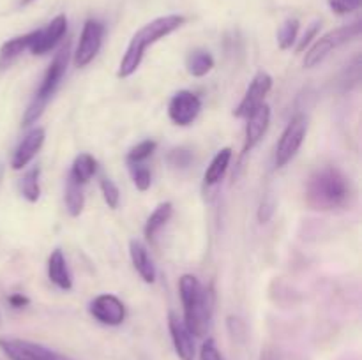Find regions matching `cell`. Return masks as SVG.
I'll return each mask as SVG.
<instances>
[{
  "label": "cell",
  "instance_id": "6da1fadb",
  "mask_svg": "<svg viewBox=\"0 0 362 360\" xmlns=\"http://www.w3.org/2000/svg\"><path fill=\"white\" fill-rule=\"evenodd\" d=\"M184 23H186V18L180 16V14H168V16H159L156 18V20L148 21V23L144 25L140 30L134 32L129 44H127L126 53H124L122 60H120L119 64L117 76L129 78L131 74L140 67L148 46L156 44L158 41L165 39L166 35L175 32L177 28L182 27Z\"/></svg>",
  "mask_w": 362,
  "mask_h": 360
},
{
  "label": "cell",
  "instance_id": "7a4b0ae2",
  "mask_svg": "<svg viewBox=\"0 0 362 360\" xmlns=\"http://www.w3.org/2000/svg\"><path fill=\"white\" fill-rule=\"evenodd\" d=\"M350 198V182L336 166H324L311 173L306 184V203L313 210H334Z\"/></svg>",
  "mask_w": 362,
  "mask_h": 360
},
{
  "label": "cell",
  "instance_id": "3957f363",
  "mask_svg": "<svg viewBox=\"0 0 362 360\" xmlns=\"http://www.w3.org/2000/svg\"><path fill=\"white\" fill-rule=\"evenodd\" d=\"M179 293L184 307V325L194 337H205L211 327L212 295L191 274L180 277Z\"/></svg>",
  "mask_w": 362,
  "mask_h": 360
},
{
  "label": "cell",
  "instance_id": "277c9868",
  "mask_svg": "<svg viewBox=\"0 0 362 360\" xmlns=\"http://www.w3.org/2000/svg\"><path fill=\"white\" fill-rule=\"evenodd\" d=\"M362 32V25L361 21H356L352 25H345V27H339L336 30L327 32L325 35H322L320 39L313 42L310 49L306 52V56H304V67H315L325 60V56L329 55L331 52L338 49L339 46L346 44V42L354 41L361 35Z\"/></svg>",
  "mask_w": 362,
  "mask_h": 360
},
{
  "label": "cell",
  "instance_id": "5b68a950",
  "mask_svg": "<svg viewBox=\"0 0 362 360\" xmlns=\"http://www.w3.org/2000/svg\"><path fill=\"white\" fill-rule=\"evenodd\" d=\"M308 131V120L303 113H297L288 126L283 131L281 138H279L278 145H276V154H274V164L276 168H283L288 164L296 154L299 152L300 145H303L304 138H306Z\"/></svg>",
  "mask_w": 362,
  "mask_h": 360
},
{
  "label": "cell",
  "instance_id": "8992f818",
  "mask_svg": "<svg viewBox=\"0 0 362 360\" xmlns=\"http://www.w3.org/2000/svg\"><path fill=\"white\" fill-rule=\"evenodd\" d=\"M0 349L11 360H73L71 356L25 339L0 337Z\"/></svg>",
  "mask_w": 362,
  "mask_h": 360
},
{
  "label": "cell",
  "instance_id": "52a82bcc",
  "mask_svg": "<svg viewBox=\"0 0 362 360\" xmlns=\"http://www.w3.org/2000/svg\"><path fill=\"white\" fill-rule=\"evenodd\" d=\"M69 55H71V42L66 41L62 46H60L59 52H57L55 56H53L52 64H49L48 69H46L45 78H42L41 85H39L37 92H35L34 95L37 101H42L48 104L49 97L55 94L57 87H59L64 74H66L67 64H69Z\"/></svg>",
  "mask_w": 362,
  "mask_h": 360
},
{
  "label": "cell",
  "instance_id": "ba28073f",
  "mask_svg": "<svg viewBox=\"0 0 362 360\" xmlns=\"http://www.w3.org/2000/svg\"><path fill=\"white\" fill-rule=\"evenodd\" d=\"M103 35H105V27L103 23L95 20H87L83 25V30H81L80 42H78V48L74 52V66L76 67H85L95 59V55L99 53L103 44Z\"/></svg>",
  "mask_w": 362,
  "mask_h": 360
},
{
  "label": "cell",
  "instance_id": "9c48e42d",
  "mask_svg": "<svg viewBox=\"0 0 362 360\" xmlns=\"http://www.w3.org/2000/svg\"><path fill=\"white\" fill-rule=\"evenodd\" d=\"M88 313L99 323L108 325V327H119L126 320V306L119 296L112 295V293H103V295L95 296L88 306Z\"/></svg>",
  "mask_w": 362,
  "mask_h": 360
},
{
  "label": "cell",
  "instance_id": "30bf717a",
  "mask_svg": "<svg viewBox=\"0 0 362 360\" xmlns=\"http://www.w3.org/2000/svg\"><path fill=\"white\" fill-rule=\"evenodd\" d=\"M271 88H272L271 74L265 73V71H258V73L255 74L253 80H251L243 101H240L239 106L233 109V115H235L237 119H246L253 109H257L258 106L264 104L265 97H267V94L271 92Z\"/></svg>",
  "mask_w": 362,
  "mask_h": 360
},
{
  "label": "cell",
  "instance_id": "8fae6325",
  "mask_svg": "<svg viewBox=\"0 0 362 360\" xmlns=\"http://www.w3.org/2000/svg\"><path fill=\"white\" fill-rule=\"evenodd\" d=\"M202 109V101L194 92L179 90L168 104V116L175 126L186 127L197 120Z\"/></svg>",
  "mask_w": 362,
  "mask_h": 360
},
{
  "label": "cell",
  "instance_id": "7c38bea8",
  "mask_svg": "<svg viewBox=\"0 0 362 360\" xmlns=\"http://www.w3.org/2000/svg\"><path fill=\"white\" fill-rule=\"evenodd\" d=\"M67 32V18L64 14L53 18L45 28L34 30V39H32L30 52L32 55H45V53L52 52L57 44L64 39Z\"/></svg>",
  "mask_w": 362,
  "mask_h": 360
},
{
  "label": "cell",
  "instance_id": "4fadbf2b",
  "mask_svg": "<svg viewBox=\"0 0 362 360\" xmlns=\"http://www.w3.org/2000/svg\"><path fill=\"white\" fill-rule=\"evenodd\" d=\"M246 141H244V154L255 148L258 145V141L264 138V134L267 133L269 124H271V106L267 102L258 106L257 109L250 113L246 116Z\"/></svg>",
  "mask_w": 362,
  "mask_h": 360
},
{
  "label": "cell",
  "instance_id": "5bb4252c",
  "mask_svg": "<svg viewBox=\"0 0 362 360\" xmlns=\"http://www.w3.org/2000/svg\"><path fill=\"white\" fill-rule=\"evenodd\" d=\"M168 328L172 335L173 348L180 360H194V339L193 334L187 330L184 321L177 316L173 311L168 313Z\"/></svg>",
  "mask_w": 362,
  "mask_h": 360
},
{
  "label": "cell",
  "instance_id": "9a60e30c",
  "mask_svg": "<svg viewBox=\"0 0 362 360\" xmlns=\"http://www.w3.org/2000/svg\"><path fill=\"white\" fill-rule=\"evenodd\" d=\"M45 138H46V133L42 127H34V129L28 131V133L25 134L23 140L20 141L16 150H14L13 161H11L13 169L25 168V166L35 157V154L41 150L42 143H45Z\"/></svg>",
  "mask_w": 362,
  "mask_h": 360
},
{
  "label": "cell",
  "instance_id": "2e32d148",
  "mask_svg": "<svg viewBox=\"0 0 362 360\" xmlns=\"http://www.w3.org/2000/svg\"><path fill=\"white\" fill-rule=\"evenodd\" d=\"M48 277L57 288L69 292L73 288V277L67 268V261L64 258V253L60 249H55L48 258Z\"/></svg>",
  "mask_w": 362,
  "mask_h": 360
},
{
  "label": "cell",
  "instance_id": "e0dca14e",
  "mask_svg": "<svg viewBox=\"0 0 362 360\" xmlns=\"http://www.w3.org/2000/svg\"><path fill=\"white\" fill-rule=\"evenodd\" d=\"M129 254L131 261H133L134 268L140 274V277L144 279L145 282L152 284L156 281V268L154 263H152L151 256H148V251L140 240H131L129 242Z\"/></svg>",
  "mask_w": 362,
  "mask_h": 360
},
{
  "label": "cell",
  "instance_id": "ac0fdd59",
  "mask_svg": "<svg viewBox=\"0 0 362 360\" xmlns=\"http://www.w3.org/2000/svg\"><path fill=\"white\" fill-rule=\"evenodd\" d=\"M230 161H232V148H221V150L214 155V159H212L211 164L207 166V169H205V186H214V184H218L219 180L225 176Z\"/></svg>",
  "mask_w": 362,
  "mask_h": 360
},
{
  "label": "cell",
  "instance_id": "d6986e66",
  "mask_svg": "<svg viewBox=\"0 0 362 360\" xmlns=\"http://www.w3.org/2000/svg\"><path fill=\"white\" fill-rule=\"evenodd\" d=\"M95 172H98V161L90 154L83 152V154L76 155V159H74L73 166H71L69 179L83 186L94 176Z\"/></svg>",
  "mask_w": 362,
  "mask_h": 360
},
{
  "label": "cell",
  "instance_id": "ffe728a7",
  "mask_svg": "<svg viewBox=\"0 0 362 360\" xmlns=\"http://www.w3.org/2000/svg\"><path fill=\"white\" fill-rule=\"evenodd\" d=\"M173 214V205L170 201H165V203H159L158 207L154 208L151 215H148L147 222H145V239L147 240H154V236L158 235L159 229L170 221Z\"/></svg>",
  "mask_w": 362,
  "mask_h": 360
},
{
  "label": "cell",
  "instance_id": "44dd1931",
  "mask_svg": "<svg viewBox=\"0 0 362 360\" xmlns=\"http://www.w3.org/2000/svg\"><path fill=\"white\" fill-rule=\"evenodd\" d=\"M32 39H34V32H28V34L18 35V37H13L4 42L2 48H0V66H6V64L13 62L25 49L30 48Z\"/></svg>",
  "mask_w": 362,
  "mask_h": 360
},
{
  "label": "cell",
  "instance_id": "7402d4cb",
  "mask_svg": "<svg viewBox=\"0 0 362 360\" xmlns=\"http://www.w3.org/2000/svg\"><path fill=\"white\" fill-rule=\"evenodd\" d=\"M187 73L194 78H202L211 73L214 67V59L207 49H193L186 59Z\"/></svg>",
  "mask_w": 362,
  "mask_h": 360
},
{
  "label": "cell",
  "instance_id": "603a6c76",
  "mask_svg": "<svg viewBox=\"0 0 362 360\" xmlns=\"http://www.w3.org/2000/svg\"><path fill=\"white\" fill-rule=\"evenodd\" d=\"M39 176H41V168L34 166V168L28 169L20 180V191L23 194V198L30 203H35L41 196V187H39Z\"/></svg>",
  "mask_w": 362,
  "mask_h": 360
},
{
  "label": "cell",
  "instance_id": "cb8c5ba5",
  "mask_svg": "<svg viewBox=\"0 0 362 360\" xmlns=\"http://www.w3.org/2000/svg\"><path fill=\"white\" fill-rule=\"evenodd\" d=\"M81 187L83 186L76 184L74 180L67 179L66 207H67V212H69V215H73V217H78L85 207V194Z\"/></svg>",
  "mask_w": 362,
  "mask_h": 360
},
{
  "label": "cell",
  "instance_id": "d4e9b609",
  "mask_svg": "<svg viewBox=\"0 0 362 360\" xmlns=\"http://www.w3.org/2000/svg\"><path fill=\"white\" fill-rule=\"evenodd\" d=\"M299 20L297 18H288L281 23L278 30V44L281 49H290L293 42L297 41V34H299Z\"/></svg>",
  "mask_w": 362,
  "mask_h": 360
},
{
  "label": "cell",
  "instance_id": "484cf974",
  "mask_svg": "<svg viewBox=\"0 0 362 360\" xmlns=\"http://www.w3.org/2000/svg\"><path fill=\"white\" fill-rule=\"evenodd\" d=\"M156 148H158V143L154 140L140 141L127 152V164H140V162L147 161L154 154Z\"/></svg>",
  "mask_w": 362,
  "mask_h": 360
},
{
  "label": "cell",
  "instance_id": "4316f807",
  "mask_svg": "<svg viewBox=\"0 0 362 360\" xmlns=\"http://www.w3.org/2000/svg\"><path fill=\"white\" fill-rule=\"evenodd\" d=\"M129 172L138 191H147L148 187H151L152 184L151 169H148L144 162H140V164H129Z\"/></svg>",
  "mask_w": 362,
  "mask_h": 360
},
{
  "label": "cell",
  "instance_id": "83f0119b",
  "mask_svg": "<svg viewBox=\"0 0 362 360\" xmlns=\"http://www.w3.org/2000/svg\"><path fill=\"white\" fill-rule=\"evenodd\" d=\"M99 186H101V193H103V198H105L106 205H108L110 208L119 207L120 191H119V187L115 186V182H113L112 179H106V176H103Z\"/></svg>",
  "mask_w": 362,
  "mask_h": 360
},
{
  "label": "cell",
  "instance_id": "f1b7e54d",
  "mask_svg": "<svg viewBox=\"0 0 362 360\" xmlns=\"http://www.w3.org/2000/svg\"><path fill=\"white\" fill-rule=\"evenodd\" d=\"M193 161V154L186 148H173L168 154V162L175 168H186L189 166V162Z\"/></svg>",
  "mask_w": 362,
  "mask_h": 360
},
{
  "label": "cell",
  "instance_id": "f546056e",
  "mask_svg": "<svg viewBox=\"0 0 362 360\" xmlns=\"http://www.w3.org/2000/svg\"><path fill=\"white\" fill-rule=\"evenodd\" d=\"M329 7L336 14H349L354 13L361 7L362 0H327Z\"/></svg>",
  "mask_w": 362,
  "mask_h": 360
},
{
  "label": "cell",
  "instance_id": "4dcf8cb0",
  "mask_svg": "<svg viewBox=\"0 0 362 360\" xmlns=\"http://www.w3.org/2000/svg\"><path fill=\"white\" fill-rule=\"evenodd\" d=\"M274 210H276L274 198H272L271 194H267V196H265L264 200H262L260 208H258V221H260V222H269V221H271L272 215H274Z\"/></svg>",
  "mask_w": 362,
  "mask_h": 360
},
{
  "label": "cell",
  "instance_id": "1f68e13d",
  "mask_svg": "<svg viewBox=\"0 0 362 360\" xmlns=\"http://www.w3.org/2000/svg\"><path fill=\"white\" fill-rule=\"evenodd\" d=\"M200 359L202 360H223L221 353H219L218 346H216V341L212 337H209L207 341L202 344Z\"/></svg>",
  "mask_w": 362,
  "mask_h": 360
},
{
  "label": "cell",
  "instance_id": "d6a6232c",
  "mask_svg": "<svg viewBox=\"0 0 362 360\" xmlns=\"http://www.w3.org/2000/svg\"><path fill=\"white\" fill-rule=\"evenodd\" d=\"M320 27H322L320 21H313V23H311V27L308 28L306 34L303 35V39H300L299 44H297V48H296L297 52L299 53L304 52V49H306V46L311 44V41H313V39L318 35V32H320Z\"/></svg>",
  "mask_w": 362,
  "mask_h": 360
},
{
  "label": "cell",
  "instance_id": "836d02e7",
  "mask_svg": "<svg viewBox=\"0 0 362 360\" xmlns=\"http://www.w3.org/2000/svg\"><path fill=\"white\" fill-rule=\"evenodd\" d=\"M7 300H9V304L14 307V309H21V307H25L30 304V300H28L25 295H21V293H13V295H11Z\"/></svg>",
  "mask_w": 362,
  "mask_h": 360
},
{
  "label": "cell",
  "instance_id": "e575fe53",
  "mask_svg": "<svg viewBox=\"0 0 362 360\" xmlns=\"http://www.w3.org/2000/svg\"><path fill=\"white\" fill-rule=\"evenodd\" d=\"M260 360H281V355H279V352L276 348H265L262 352Z\"/></svg>",
  "mask_w": 362,
  "mask_h": 360
},
{
  "label": "cell",
  "instance_id": "d590c367",
  "mask_svg": "<svg viewBox=\"0 0 362 360\" xmlns=\"http://www.w3.org/2000/svg\"><path fill=\"white\" fill-rule=\"evenodd\" d=\"M34 0H21V6H28V4H32Z\"/></svg>",
  "mask_w": 362,
  "mask_h": 360
},
{
  "label": "cell",
  "instance_id": "8d00e7d4",
  "mask_svg": "<svg viewBox=\"0 0 362 360\" xmlns=\"http://www.w3.org/2000/svg\"><path fill=\"white\" fill-rule=\"evenodd\" d=\"M0 321H2V316H0Z\"/></svg>",
  "mask_w": 362,
  "mask_h": 360
}]
</instances>
